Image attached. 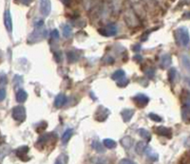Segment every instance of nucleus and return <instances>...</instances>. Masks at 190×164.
Returning <instances> with one entry per match:
<instances>
[{
    "instance_id": "1",
    "label": "nucleus",
    "mask_w": 190,
    "mask_h": 164,
    "mask_svg": "<svg viewBox=\"0 0 190 164\" xmlns=\"http://www.w3.org/2000/svg\"><path fill=\"white\" fill-rule=\"evenodd\" d=\"M56 141H57V136L54 133H48L40 136V138L37 140L35 143V147L39 150H43L46 146H48L50 143L55 144Z\"/></svg>"
},
{
    "instance_id": "2",
    "label": "nucleus",
    "mask_w": 190,
    "mask_h": 164,
    "mask_svg": "<svg viewBox=\"0 0 190 164\" xmlns=\"http://www.w3.org/2000/svg\"><path fill=\"white\" fill-rule=\"evenodd\" d=\"M176 34H177L178 43L182 47H188V45H189V33H188L187 28H179L176 30Z\"/></svg>"
},
{
    "instance_id": "3",
    "label": "nucleus",
    "mask_w": 190,
    "mask_h": 164,
    "mask_svg": "<svg viewBox=\"0 0 190 164\" xmlns=\"http://www.w3.org/2000/svg\"><path fill=\"white\" fill-rule=\"evenodd\" d=\"M12 116H13L14 120L19 121V122H23L27 117L25 107L23 105H17V106L13 107V111H12Z\"/></svg>"
},
{
    "instance_id": "4",
    "label": "nucleus",
    "mask_w": 190,
    "mask_h": 164,
    "mask_svg": "<svg viewBox=\"0 0 190 164\" xmlns=\"http://www.w3.org/2000/svg\"><path fill=\"white\" fill-rule=\"evenodd\" d=\"M47 35V30L46 29H36L33 33L29 34L28 42L29 43H35L43 40Z\"/></svg>"
},
{
    "instance_id": "5",
    "label": "nucleus",
    "mask_w": 190,
    "mask_h": 164,
    "mask_svg": "<svg viewBox=\"0 0 190 164\" xmlns=\"http://www.w3.org/2000/svg\"><path fill=\"white\" fill-rule=\"evenodd\" d=\"M109 114H110V111L108 108L104 106H99L94 114V118L98 121H105L108 118Z\"/></svg>"
},
{
    "instance_id": "6",
    "label": "nucleus",
    "mask_w": 190,
    "mask_h": 164,
    "mask_svg": "<svg viewBox=\"0 0 190 164\" xmlns=\"http://www.w3.org/2000/svg\"><path fill=\"white\" fill-rule=\"evenodd\" d=\"M40 13L43 16L47 17L50 13L51 11V2L50 0H40Z\"/></svg>"
},
{
    "instance_id": "7",
    "label": "nucleus",
    "mask_w": 190,
    "mask_h": 164,
    "mask_svg": "<svg viewBox=\"0 0 190 164\" xmlns=\"http://www.w3.org/2000/svg\"><path fill=\"white\" fill-rule=\"evenodd\" d=\"M133 102L138 107H145L149 103V98L144 94H138L133 98Z\"/></svg>"
},
{
    "instance_id": "8",
    "label": "nucleus",
    "mask_w": 190,
    "mask_h": 164,
    "mask_svg": "<svg viewBox=\"0 0 190 164\" xmlns=\"http://www.w3.org/2000/svg\"><path fill=\"white\" fill-rule=\"evenodd\" d=\"M155 133L161 137H166L167 139L172 138V130H171V128H168V127L158 126L155 128Z\"/></svg>"
},
{
    "instance_id": "9",
    "label": "nucleus",
    "mask_w": 190,
    "mask_h": 164,
    "mask_svg": "<svg viewBox=\"0 0 190 164\" xmlns=\"http://www.w3.org/2000/svg\"><path fill=\"white\" fill-rule=\"evenodd\" d=\"M29 151V147L23 145V146L16 149L15 154H16L17 157H19L22 161H28V160H29V157L28 156Z\"/></svg>"
},
{
    "instance_id": "10",
    "label": "nucleus",
    "mask_w": 190,
    "mask_h": 164,
    "mask_svg": "<svg viewBox=\"0 0 190 164\" xmlns=\"http://www.w3.org/2000/svg\"><path fill=\"white\" fill-rule=\"evenodd\" d=\"M99 33L103 36H113L117 33V28L114 25H109L104 28H100Z\"/></svg>"
},
{
    "instance_id": "11",
    "label": "nucleus",
    "mask_w": 190,
    "mask_h": 164,
    "mask_svg": "<svg viewBox=\"0 0 190 164\" xmlns=\"http://www.w3.org/2000/svg\"><path fill=\"white\" fill-rule=\"evenodd\" d=\"M4 24L5 27L7 28V30L9 32H11L13 30V19H12V15L10 11H6L5 14H4Z\"/></svg>"
},
{
    "instance_id": "12",
    "label": "nucleus",
    "mask_w": 190,
    "mask_h": 164,
    "mask_svg": "<svg viewBox=\"0 0 190 164\" xmlns=\"http://www.w3.org/2000/svg\"><path fill=\"white\" fill-rule=\"evenodd\" d=\"M66 103H67V97L64 94L57 95L54 100V105L56 108H61L63 105H65Z\"/></svg>"
},
{
    "instance_id": "13",
    "label": "nucleus",
    "mask_w": 190,
    "mask_h": 164,
    "mask_svg": "<svg viewBox=\"0 0 190 164\" xmlns=\"http://www.w3.org/2000/svg\"><path fill=\"white\" fill-rule=\"evenodd\" d=\"M134 115V110L132 109H124L121 112V116L124 121H129Z\"/></svg>"
},
{
    "instance_id": "14",
    "label": "nucleus",
    "mask_w": 190,
    "mask_h": 164,
    "mask_svg": "<svg viewBox=\"0 0 190 164\" xmlns=\"http://www.w3.org/2000/svg\"><path fill=\"white\" fill-rule=\"evenodd\" d=\"M72 134H73V129L68 128L64 132V134H63V136H62V141H63V143H64V144L68 143L69 141L71 140V138L72 137Z\"/></svg>"
},
{
    "instance_id": "15",
    "label": "nucleus",
    "mask_w": 190,
    "mask_h": 164,
    "mask_svg": "<svg viewBox=\"0 0 190 164\" xmlns=\"http://www.w3.org/2000/svg\"><path fill=\"white\" fill-rule=\"evenodd\" d=\"M27 98H28V94L25 90L23 89H19L16 93V101L18 103H24L27 101Z\"/></svg>"
},
{
    "instance_id": "16",
    "label": "nucleus",
    "mask_w": 190,
    "mask_h": 164,
    "mask_svg": "<svg viewBox=\"0 0 190 164\" xmlns=\"http://www.w3.org/2000/svg\"><path fill=\"white\" fill-rule=\"evenodd\" d=\"M182 116L183 120L188 122V120H189V103H186L183 105L182 109Z\"/></svg>"
},
{
    "instance_id": "17",
    "label": "nucleus",
    "mask_w": 190,
    "mask_h": 164,
    "mask_svg": "<svg viewBox=\"0 0 190 164\" xmlns=\"http://www.w3.org/2000/svg\"><path fill=\"white\" fill-rule=\"evenodd\" d=\"M146 147H147V144H146L145 142H144V141H139V142L136 144L135 151H136L137 154H139V155H143V154L145 153Z\"/></svg>"
},
{
    "instance_id": "18",
    "label": "nucleus",
    "mask_w": 190,
    "mask_h": 164,
    "mask_svg": "<svg viewBox=\"0 0 190 164\" xmlns=\"http://www.w3.org/2000/svg\"><path fill=\"white\" fill-rule=\"evenodd\" d=\"M91 146H92V148H93L95 151L98 152V153H105V151H106L105 148H104V146H103V144H102L101 142L97 141H92Z\"/></svg>"
},
{
    "instance_id": "19",
    "label": "nucleus",
    "mask_w": 190,
    "mask_h": 164,
    "mask_svg": "<svg viewBox=\"0 0 190 164\" xmlns=\"http://www.w3.org/2000/svg\"><path fill=\"white\" fill-rule=\"evenodd\" d=\"M132 142H133V140L130 137H125L121 140V144L126 149H129L132 146Z\"/></svg>"
},
{
    "instance_id": "20",
    "label": "nucleus",
    "mask_w": 190,
    "mask_h": 164,
    "mask_svg": "<svg viewBox=\"0 0 190 164\" xmlns=\"http://www.w3.org/2000/svg\"><path fill=\"white\" fill-rule=\"evenodd\" d=\"M145 153H146L147 156H148V157H149L151 160H153V161L158 160V157H159V156H158V154H157V153H155L153 150H151V149H150L148 146L146 147V149H145Z\"/></svg>"
},
{
    "instance_id": "21",
    "label": "nucleus",
    "mask_w": 190,
    "mask_h": 164,
    "mask_svg": "<svg viewBox=\"0 0 190 164\" xmlns=\"http://www.w3.org/2000/svg\"><path fill=\"white\" fill-rule=\"evenodd\" d=\"M92 163L93 164H110L108 157H102V156L94 157L92 159Z\"/></svg>"
},
{
    "instance_id": "22",
    "label": "nucleus",
    "mask_w": 190,
    "mask_h": 164,
    "mask_svg": "<svg viewBox=\"0 0 190 164\" xmlns=\"http://www.w3.org/2000/svg\"><path fill=\"white\" fill-rule=\"evenodd\" d=\"M171 64V56L169 54H165L162 57V67L168 68Z\"/></svg>"
},
{
    "instance_id": "23",
    "label": "nucleus",
    "mask_w": 190,
    "mask_h": 164,
    "mask_svg": "<svg viewBox=\"0 0 190 164\" xmlns=\"http://www.w3.org/2000/svg\"><path fill=\"white\" fill-rule=\"evenodd\" d=\"M138 132H139L140 136H141L143 139H145V141H149L151 140V134L148 132L147 130H145V129H144V128H141V129H139Z\"/></svg>"
},
{
    "instance_id": "24",
    "label": "nucleus",
    "mask_w": 190,
    "mask_h": 164,
    "mask_svg": "<svg viewBox=\"0 0 190 164\" xmlns=\"http://www.w3.org/2000/svg\"><path fill=\"white\" fill-rule=\"evenodd\" d=\"M103 143H104V145H105L108 149H114V148H116V146H117L116 141H113V140H110V139H106V140H104Z\"/></svg>"
},
{
    "instance_id": "25",
    "label": "nucleus",
    "mask_w": 190,
    "mask_h": 164,
    "mask_svg": "<svg viewBox=\"0 0 190 164\" xmlns=\"http://www.w3.org/2000/svg\"><path fill=\"white\" fill-rule=\"evenodd\" d=\"M124 75H125L124 71L122 70V69H119V70L115 71V72L112 74L111 79H112V80H115V81H119V80H121V79H123V78L124 77Z\"/></svg>"
},
{
    "instance_id": "26",
    "label": "nucleus",
    "mask_w": 190,
    "mask_h": 164,
    "mask_svg": "<svg viewBox=\"0 0 190 164\" xmlns=\"http://www.w3.org/2000/svg\"><path fill=\"white\" fill-rule=\"evenodd\" d=\"M10 147L8 145H1L0 146V159H2L4 156H6L9 154Z\"/></svg>"
},
{
    "instance_id": "27",
    "label": "nucleus",
    "mask_w": 190,
    "mask_h": 164,
    "mask_svg": "<svg viewBox=\"0 0 190 164\" xmlns=\"http://www.w3.org/2000/svg\"><path fill=\"white\" fill-rule=\"evenodd\" d=\"M71 28L69 25H65L63 27V34H64L65 37H70L71 35Z\"/></svg>"
},
{
    "instance_id": "28",
    "label": "nucleus",
    "mask_w": 190,
    "mask_h": 164,
    "mask_svg": "<svg viewBox=\"0 0 190 164\" xmlns=\"http://www.w3.org/2000/svg\"><path fill=\"white\" fill-rule=\"evenodd\" d=\"M48 127V123L46 121H42L40 122L37 126H36V132L37 133H41L44 130H46V128Z\"/></svg>"
},
{
    "instance_id": "29",
    "label": "nucleus",
    "mask_w": 190,
    "mask_h": 164,
    "mask_svg": "<svg viewBox=\"0 0 190 164\" xmlns=\"http://www.w3.org/2000/svg\"><path fill=\"white\" fill-rule=\"evenodd\" d=\"M176 75H177V70H176V69L171 68V69L168 71V80H169L170 83H172V82L174 81Z\"/></svg>"
},
{
    "instance_id": "30",
    "label": "nucleus",
    "mask_w": 190,
    "mask_h": 164,
    "mask_svg": "<svg viewBox=\"0 0 190 164\" xmlns=\"http://www.w3.org/2000/svg\"><path fill=\"white\" fill-rule=\"evenodd\" d=\"M67 56H68V60H69L70 63H74V62L77 61V56L73 51H69L67 53Z\"/></svg>"
},
{
    "instance_id": "31",
    "label": "nucleus",
    "mask_w": 190,
    "mask_h": 164,
    "mask_svg": "<svg viewBox=\"0 0 190 164\" xmlns=\"http://www.w3.org/2000/svg\"><path fill=\"white\" fill-rule=\"evenodd\" d=\"M118 83H117V85L119 86V87H124V86H126L128 85V84H129V80L128 79H121V80H119V81H117Z\"/></svg>"
},
{
    "instance_id": "32",
    "label": "nucleus",
    "mask_w": 190,
    "mask_h": 164,
    "mask_svg": "<svg viewBox=\"0 0 190 164\" xmlns=\"http://www.w3.org/2000/svg\"><path fill=\"white\" fill-rule=\"evenodd\" d=\"M149 118H150L152 120L157 121V122H160V121H162V118H161L160 116L156 115L155 113H150V114H149Z\"/></svg>"
},
{
    "instance_id": "33",
    "label": "nucleus",
    "mask_w": 190,
    "mask_h": 164,
    "mask_svg": "<svg viewBox=\"0 0 190 164\" xmlns=\"http://www.w3.org/2000/svg\"><path fill=\"white\" fill-rule=\"evenodd\" d=\"M145 73L147 75V77H149V78H153L154 75H155V70H154L152 68H148L147 70H145Z\"/></svg>"
},
{
    "instance_id": "34",
    "label": "nucleus",
    "mask_w": 190,
    "mask_h": 164,
    "mask_svg": "<svg viewBox=\"0 0 190 164\" xmlns=\"http://www.w3.org/2000/svg\"><path fill=\"white\" fill-rule=\"evenodd\" d=\"M8 82V79H7V76L5 73L3 72H0V84L3 85V84H7Z\"/></svg>"
},
{
    "instance_id": "35",
    "label": "nucleus",
    "mask_w": 190,
    "mask_h": 164,
    "mask_svg": "<svg viewBox=\"0 0 190 164\" xmlns=\"http://www.w3.org/2000/svg\"><path fill=\"white\" fill-rule=\"evenodd\" d=\"M119 164H137V163L134 162L133 160L129 159V158H124V159H122V160L119 162Z\"/></svg>"
},
{
    "instance_id": "36",
    "label": "nucleus",
    "mask_w": 190,
    "mask_h": 164,
    "mask_svg": "<svg viewBox=\"0 0 190 164\" xmlns=\"http://www.w3.org/2000/svg\"><path fill=\"white\" fill-rule=\"evenodd\" d=\"M6 98V89L5 88H0V102L4 101Z\"/></svg>"
},
{
    "instance_id": "37",
    "label": "nucleus",
    "mask_w": 190,
    "mask_h": 164,
    "mask_svg": "<svg viewBox=\"0 0 190 164\" xmlns=\"http://www.w3.org/2000/svg\"><path fill=\"white\" fill-rule=\"evenodd\" d=\"M51 37L53 39H59V32H58L57 29H53L51 31Z\"/></svg>"
},
{
    "instance_id": "38",
    "label": "nucleus",
    "mask_w": 190,
    "mask_h": 164,
    "mask_svg": "<svg viewBox=\"0 0 190 164\" xmlns=\"http://www.w3.org/2000/svg\"><path fill=\"white\" fill-rule=\"evenodd\" d=\"M44 24V21L42 19H37L36 21H34V26L36 28H41Z\"/></svg>"
},
{
    "instance_id": "39",
    "label": "nucleus",
    "mask_w": 190,
    "mask_h": 164,
    "mask_svg": "<svg viewBox=\"0 0 190 164\" xmlns=\"http://www.w3.org/2000/svg\"><path fill=\"white\" fill-rule=\"evenodd\" d=\"M31 1H33V0H20V2L25 6H29L31 3Z\"/></svg>"
},
{
    "instance_id": "40",
    "label": "nucleus",
    "mask_w": 190,
    "mask_h": 164,
    "mask_svg": "<svg viewBox=\"0 0 190 164\" xmlns=\"http://www.w3.org/2000/svg\"><path fill=\"white\" fill-rule=\"evenodd\" d=\"M132 49L134 50V51H136V52H138L140 49H141V45H138V44H136L135 46H133L132 47Z\"/></svg>"
},
{
    "instance_id": "41",
    "label": "nucleus",
    "mask_w": 190,
    "mask_h": 164,
    "mask_svg": "<svg viewBox=\"0 0 190 164\" xmlns=\"http://www.w3.org/2000/svg\"><path fill=\"white\" fill-rule=\"evenodd\" d=\"M54 164H64V163H63V161H62V159L60 158V157H58L56 160H55V163Z\"/></svg>"
},
{
    "instance_id": "42",
    "label": "nucleus",
    "mask_w": 190,
    "mask_h": 164,
    "mask_svg": "<svg viewBox=\"0 0 190 164\" xmlns=\"http://www.w3.org/2000/svg\"><path fill=\"white\" fill-rule=\"evenodd\" d=\"M63 2H64V4H65V5L69 6V5H70V3H71V0H63Z\"/></svg>"
},
{
    "instance_id": "43",
    "label": "nucleus",
    "mask_w": 190,
    "mask_h": 164,
    "mask_svg": "<svg viewBox=\"0 0 190 164\" xmlns=\"http://www.w3.org/2000/svg\"><path fill=\"white\" fill-rule=\"evenodd\" d=\"M2 139H3V138H2V136H1V133H0V141H1Z\"/></svg>"
}]
</instances>
